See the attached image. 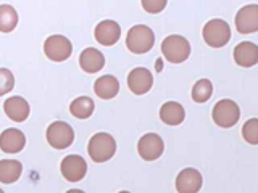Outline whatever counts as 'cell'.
<instances>
[{
    "instance_id": "10",
    "label": "cell",
    "mask_w": 258,
    "mask_h": 193,
    "mask_svg": "<svg viewBox=\"0 0 258 193\" xmlns=\"http://www.w3.org/2000/svg\"><path fill=\"white\" fill-rule=\"evenodd\" d=\"M236 29L240 34H253L258 32V5L242 7L236 15Z\"/></svg>"
},
{
    "instance_id": "6",
    "label": "cell",
    "mask_w": 258,
    "mask_h": 193,
    "mask_svg": "<svg viewBox=\"0 0 258 193\" xmlns=\"http://www.w3.org/2000/svg\"><path fill=\"white\" fill-rule=\"evenodd\" d=\"M47 142L55 150H64L75 142V131L68 123L63 121H55L47 127Z\"/></svg>"
},
{
    "instance_id": "16",
    "label": "cell",
    "mask_w": 258,
    "mask_h": 193,
    "mask_svg": "<svg viewBox=\"0 0 258 193\" xmlns=\"http://www.w3.org/2000/svg\"><path fill=\"white\" fill-rule=\"evenodd\" d=\"M26 145V135L20 129H5L0 134V150L4 153H20Z\"/></svg>"
},
{
    "instance_id": "14",
    "label": "cell",
    "mask_w": 258,
    "mask_h": 193,
    "mask_svg": "<svg viewBox=\"0 0 258 193\" xmlns=\"http://www.w3.org/2000/svg\"><path fill=\"white\" fill-rule=\"evenodd\" d=\"M4 111L13 123H24L29 118L31 108L23 96H10L4 103Z\"/></svg>"
},
{
    "instance_id": "8",
    "label": "cell",
    "mask_w": 258,
    "mask_h": 193,
    "mask_svg": "<svg viewBox=\"0 0 258 193\" xmlns=\"http://www.w3.org/2000/svg\"><path fill=\"white\" fill-rule=\"evenodd\" d=\"M137 151H139V156L144 161H155L165 151L163 139L157 134H145L137 143Z\"/></svg>"
},
{
    "instance_id": "25",
    "label": "cell",
    "mask_w": 258,
    "mask_h": 193,
    "mask_svg": "<svg viewBox=\"0 0 258 193\" xmlns=\"http://www.w3.org/2000/svg\"><path fill=\"white\" fill-rule=\"evenodd\" d=\"M15 87V77L13 72L7 68H0V96L12 92Z\"/></svg>"
},
{
    "instance_id": "21",
    "label": "cell",
    "mask_w": 258,
    "mask_h": 193,
    "mask_svg": "<svg viewBox=\"0 0 258 193\" xmlns=\"http://www.w3.org/2000/svg\"><path fill=\"white\" fill-rule=\"evenodd\" d=\"M95 110V103L89 96H78L76 100H73L70 105V113L78 119H87L92 116Z\"/></svg>"
},
{
    "instance_id": "27",
    "label": "cell",
    "mask_w": 258,
    "mask_h": 193,
    "mask_svg": "<svg viewBox=\"0 0 258 193\" xmlns=\"http://www.w3.org/2000/svg\"><path fill=\"white\" fill-rule=\"evenodd\" d=\"M0 191H2V190H0Z\"/></svg>"
},
{
    "instance_id": "17",
    "label": "cell",
    "mask_w": 258,
    "mask_h": 193,
    "mask_svg": "<svg viewBox=\"0 0 258 193\" xmlns=\"http://www.w3.org/2000/svg\"><path fill=\"white\" fill-rule=\"evenodd\" d=\"M79 66L83 71L89 72V74H94V72H99L105 66V56L97 48L89 47L86 50H83V53L79 56Z\"/></svg>"
},
{
    "instance_id": "20",
    "label": "cell",
    "mask_w": 258,
    "mask_h": 193,
    "mask_svg": "<svg viewBox=\"0 0 258 193\" xmlns=\"http://www.w3.org/2000/svg\"><path fill=\"white\" fill-rule=\"evenodd\" d=\"M23 164L16 159H2L0 161V182L15 183L21 177Z\"/></svg>"
},
{
    "instance_id": "5",
    "label": "cell",
    "mask_w": 258,
    "mask_h": 193,
    "mask_svg": "<svg viewBox=\"0 0 258 193\" xmlns=\"http://www.w3.org/2000/svg\"><path fill=\"white\" fill-rule=\"evenodd\" d=\"M212 118H213L216 126H220L223 129H229V127H234L239 123L240 108L234 100L224 99V100H220L213 107Z\"/></svg>"
},
{
    "instance_id": "19",
    "label": "cell",
    "mask_w": 258,
    "mask_h": 193,
    "mask_svg": "<svg viewBox=\"0 0 258 193\" xmlns=\"http://www.w3.org/2000/svg\"><path fill=\"white\" fill-rule=\"evenodd\" d=\"M185 118L184 107L177 102H166L160 108V119L168 126H179Z\"/></svg>"
},
{
    "instance_id": "9",
    "label": "cell",
    "mask_w": 258,
    "mask_h": 193,
    "mask_svg": "<svg viewBox=\"0 0 258 193\" xmlns=\"http://www.w3.org/2000/svg\"><path fill=\"white\" fill-rule=\"evenodd\" d=\"M61 174L68 182L76 183L79 180H83L87 174V163L83 156L79 155H68L64 156L61 161Z\"/></svg>"
},
{
    "instance_id": "22",
    "label": "cell",
    "mask_w": 258,
    "mask_h": 193,
    "mask_svg": "<svg viewBox=\"0 0 258 193\" xmlns=\"http://www.w3.org/2000/svg\"><path fill=\"white\" fill-rule=\"evenodd\" d=\"M18 26V13L12 5H0V32H13Z\"/></svg>"
},
{
    "instance_id": "3",
    "label": "cell",
    "mask_w": 258,
    "mask_h": 193,
    "mask_svg": "<svg viewBox=\"0 0 258 193\" xmlns=\"http://www.w3.org/2000/svg\"><path fill=\"white\" fill-rule=\"evenodd\" d=\"M161 53H163V56L169 63L179 64L189 58L190 44H189V40L182 36H176V34L168 36L166 39H163V42H161Z\"/></svg>"
},
{
    "instance_id": "4",
    "label": "cell",
    "mask_w": 258,
    "mask_h": 193,
    "mask_svg": "<svg viewBox=\"0 0 258 193\" xmlns=\"http://www.w3.org/2000/svg\"><path fill=\"white\" fill-rule=\"evenodd\" d=\"M202 36H204L207 45H210L212 48H221L231 40V28L224 20L215 18L210 20L204 26Z\"/></svg>"
},
{
    "instance_id": "13",
    "label": "cell",
    "mask_w": 258,
    "mask_h": 193,
    "mask_svg": "<svg viewBox=\"0 0 258 193\" xmlns=\"http://www.w3.org/2000/svg\"><path fill=\"white\" fill-rule=\"evenodd\" d=\"M94 36H95V40L100 45L111 47V45H115L119 40V37H121V28H119V24L116 21L105 20V21H100L95 26Z\"/></svg>"
},
{
    "instance_id": "12",
    "label": "cell",
    "mask_w": 258,
    "mask_h": 193,
    "mask_svg": "<svg viewBox=\"0 0 258 193\" xmlns=\"http://www.w3.org/2000/svg\"><path fill=\"white\" fill-rule=\"evenodd\" d=\"M153 85V76L147 68H134L127 76V87L134 95H145Z\"/></svg>"
},
{
    "instance_id": "15",
    "label": "cell",
    "mask_w": 258,
    "mask_h": 193,
    "mask_svg": "<svg viewBox=\"0 0 258 193\" xmlns=\"http://www.w3.org/2000/svg\"><path fill=\"white\" fill-rule=\"evenodd\" d=\"M234 61L240 68H252L258 63V45L253 42H240L234 48Z\"/></svg>"
},
{
    "instance_id": "18",
    "label": "cell",
    "mask_w": 258,
    "mask_h": 193,
    "mask_svg": "<svg viewBox=\"0 0 258 193\" xmlns=\"http://www.w3.org/2000/svg\"><path fill=\"white\" fill-rule=\"evenodd\" d=\"M94 92L97 96H100L102 100H111L115 99L119 92V82L115 76L107 74V76H102L95 80L94 84Z\"/></svg>"
},
{
    "instance_id": "26",
    "label": "cell",
    "mask_w": 258,
    "mask_h": 193,
    "mask_svg": "<svg viewBox=\"0 0 258 193\" xmlns=\"http://www.w3.org/2000/svg\"><path fill=\"white\" fill-rule=\"evenodd\" d=\"M168 0H142V7L147 13L157 15L161 13L166 8Z\"/></svg>"
},
{
    "instance_id": "24",
    "label": "cell",
    "mask_w": 258,
    "mask_h": 193,
    "mask_svg": "<svg viewBox=\"0 0 258 193\" xmlns=\"http://www.w3.org/2000/svg\"><path fill=\"white\" fill-rule=\"evenodd\" d=\"M242 137L250 145H258V118L248 119L242 126Z\"/></svg>"
},
{
    "instance_id": "1",
    "label": "cell",
    "mask_w": 258,
    "mask_h": 193,
    "mask_svg": "<svg viewBox=\"0 0 258 193\" xmlns=\"http://www.w3.org/2000/svg\"><path fill=\"white\" fill-rule=\"evenodd\" d=\"M153 44H155V34L153 31L145 26V24H136L127 31L126 36V47L131 53L144 55L152 50Z\"/></svg>"
},
{
    "instance_id": "7",
    "label": "cell",
    "mask_w": 258,
    "mask_h": 193,
    "mask_svg": "<svg viewBox=\"0 0 258 193\" xmlns=\"http://www.w3.org/2000/svg\"><path fill=\"white\" fill-rule=\"evenodd\" d=\"M44 53L48 60L56 61V63H61V61H67L71 53H73V45L70 42L68 37L64 36H50L44 44Z\"/></svg>"
},
{
    "instance_id": "23",
    "label": "cell",
    "mask_w": 258,
    "mask_h": 193,
    "mask_svg": "<svg viewBox=\"0 0 258 193\" xmlns=\"http://www.w3.org/2000/svg\"><path fill=\"white\" fill-rule=\"evenodd\" d=\"M212 93H213V84L208 79H200L192 87V100L196 103L208 102L212 99Z\"/></svg>"
},
{
    "instance_id": "11",
    "label": "cell",
    "mask_w": 258,
    "mask_h": 193,
    "mask_svg": "<svg viewBox=\"0 0 258 193\" xmlns=\"http://www.w3.org/2000/svg\"><path fill=\"white\" fill-rule=\"evenodd\" d=\"M204 179L202 174L194 167H185L176 177V190L179 193H197L202 190Z\"/></svg>"
},
{
    "instance_id": "2",
    "label": "cell",
    "mask_w": 258,
    "mask_h": 193,
    "mask_svg": "<svg viewBox=\"0 0 258 193\" xmlns=\"http://www.w3.org/2000/svg\"><path fill=\"white\" fill-rule=\"evenodd\" d=\"M87 151L89 156L95 163H105V161H110L116 153V142L115 139L107 134V132H99L92 135V139L89 140L87 145Z\"/></svg>"
}]
</instances>
